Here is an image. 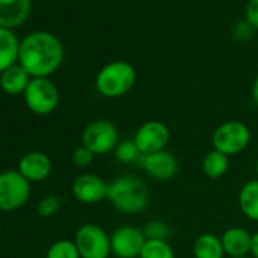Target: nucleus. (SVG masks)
I'll list each match as a JSON object with an SVG mask.
<instances>
[{
  "instance_id": "4be33fe9",
  "label": "nucleus",
  "mask_w": 258,
  "mask_h": 258,
  "mask_svg": "<svg viewBox=\"0 0 258 258\" xmlns=\"http://www.w3.org/2000/svg\"><path fill=\"white\" fill-rule=\"evenodd\" d=\"M46 258H81L75 240L61 238L50 244L46 252Z\"/></svg>"
},
{
  "instance_id": "0eeeda50",
  "label": "nucleus",
  "mask_w": 258,
  "mask_h": 258,
  "mask_svg": "<svg viewBox=\"0 0 258 258\" xmlns=\"http://www.w3.org/2000/svg\"><path fill=\"white\" fill-rule=\"evenodd\" d=\"M23 97L29 111L37 115H49L59 105V91L49 78H32Z\"/></svg>"
},
{
  "instance_id": "423d86ee",
  "label": "nucleus",
  "mask_w": 258,
  "mask_h": 258,
  "mask_svg": "<svg viewBox=\"0 0 258 258\" xmlns=\"http://www.w3.org/2000/svg\"><path fill=\"white\" fill-rule=\"evenodd\" d=\"M82 145L88 148L94 155H106L114 152L120 143L117 126L105 118L93 120L82 131Z\"/></svg>"
},
{
  "instance_id": "c756f323",
  "label": "nucleus",
  "mask_w": 258,
  "mask_h": 258,
  "mask_svg": "<svg viewBox=\"0 0 258 258\" xmlns=\"http://www.w3.org/2000/svg\"><path fill=\"white\" fill-rule=\"evenodd\" d=\"M255 173H256V179H258V160L255 163Z\"/></svg>"
},
{
  "instance_id": "6e6552de",
  "label": "nucleus",
  "mask_w": 258,
  "mask_h": 258,
  "mask_svg": "<svg viewBox=\"0 0 258 258\" xmlns=\"http://www.w3.org/2000/svg\"><path fill=\"white\" fill-rule=\"evenodd\" d=\"M75 243L81 258H109L111 235L96 223L82 225L75 234Z\"/></svg>"
},
{
  "instance_id": "aec40b11",
  "label": "nucleus",
  "mask_w": 258,
  "mask_h": 258,
  "mask_svg": "<svg viewBox=\"0 0 258 258\" xmlns=\"http://www.w3.org/2000/svg\"><path fill=\"white\" fill-rule=\"evenodd\" d=\"M229 169V157L219 152V151H210L204 160H202V172L210 179H219L226 175Z\"/></svg>"
},
{
  "instance_id": "7ed1b4c3",
  "label": "nucleus",
  "mask_w": 258,
  "mask_h": 258,
  "mask_svg": "<svg viewBox=\"0 0 258 258\" xmlns=\"http://www.w3.org/2000/svg\"><path fill=\"white\" fill-rule=\"evenodd\" d=\"M137 81L136 69L126 61H114L100 69L96 76V90L108 99L121 97L133 90Z\"/></svg>"
},
{
  "instance_id": "a878e982",
  "label": "nucleus",
  "mask_w": 258,
  "mask_h": 258,
  "mask_svg": "<svg viewBox=\"0 0 258 258\" xmlns=\"http://www.w3.org/2000/svg\"><path fill=\"white\" fill-rule=\"evenodd\" d=\"M94 157H96V155H94L88 148H85L84 145H81V146H78V148L73 151V154H72V161H73V164L78 166V167H88V166L93 163Z\"/></svg>"
},
{
  "instance_id": "9d476101",
  "label": "nucleus",
  "mask_w": 258,
  "mask_h": 258,
  "mask_svg": "<svg viewBox=\"0 0 258 258\" xmlns=\"http://www.w3.org/2000/svg\"><path fill=\"white\" fill-rule=\"evenodd\" d=\"M133 140L142 155L155 154L167 148L170 142V129L160 120H148L139 126Z\"/></svg>"
},
{
  "instance_id": "2eb2a0df",
  "label": "nucleus",
  "mask_w": 258,
  "mask_h": 258,
  "mask_svg": "<svg viewBox=\"0 0 258 258\" xmlns=\"http://www.w3.org/2000/svg\"><path fill=\"white\" fill-rule=\"evenodd\" d=\"M31 0H0V28L13 29L26 22L31 14Z\"/></svg>"
},
{
  "instance_id": "dca6fc26",
  "label": "nucleus",
  "mask_w": 258,
  "mask_h": 258,
  "mask_svg": "<svg viewBox=\"0 0 258 258\" xmlns=\"http://www.w3.org/2000/svg\"><path fill=\"white\" fill-rule=\"evenodd\" d=\"M32 76L19 62L7 69L0 75V88L10 96L23 94L31 82Z\"/></svg>"
},
{
  "instance_id": "cd10ccee",
  "label": "nucleus",
  "mask_w": 258,
  "mask_h": 258,
  "mask_svg": "<svg viewBox=\"0 0 258 258\" xmlns=\"http://www.w3.org/2000/svg\"><path fill=\"white\" fill-rule=\"evenodd\" d=\"M252 258H258V231L252 234V249H250Z\"/></svg>"
},
{
  "instance_id": "f257e3e1",
  "label": "nucleus",
  "mask_w": 258,
  "mask_h": 258,
  "mask_svg": "<svg viewBox=\"0 0 258 258\" xmlns=\"http://www.w3.org/2000/svg\"><path fill=\"white\" fill-rule=\"evenodd\" d=\"M62 59V43L50 32H32L20 43L19 64L32 78H49L59 69Z\"/></svg>"
},
{
  "instance_id": "b1692460",
  "label": "nucleus",
  "mask_w": 258,
  "mask_h": 258,
  "mask_svg": "<svg viewBox=\"0 0 258 258\" xmlns=\"http://www.w3.org/2000/svg\"><path fill=\"white\" fill-rule=\"evenodd\" d=\"M145 235L148 240H166L169 241V238L172 237V228L169 223H166L164 220L155 219L151 220L145 228Z\"/></svg>"
},
{
  "instance_id": "ddd939ff",
  "label": "nucleus",
  "mask_w": 258,
  "mask_h": 258,
  "mask_svg": "<svg viewBox=\"0 0 258 258\" xmlns=\"http://www.w3.org/2000/svg\"><path fill=\"white\" fill-rule=\"evenodd\" d=\"M31 184L32 182H41L49 178L52 173V161L44 152H29L22 157L19 161L17 169Z\"/></svg>"
},
{
  "instance_id": "f8f14e48",
  "label": "nucleus",
  "mask_w": 258,
  "mask_h": 258,
  "mask_svg": "<svg viewBox=\"0 0 258 258\" xmlns=\"http://www.w3.org/2000/svg\"><path fill=\"white\" fill-rule=\"evenodd\" d=\"M139 166L151 178L157 181H169L175 178L179 170L178 158L167 149L155 152V154H149V155H142Z\"/></svg>"
},
{
  "instance_id": "20e7f679",
  "label": "nucleus",
  "mask_w": 258,
  "mask_h": 258,
  "mask_svg": "<svg viewBox=\"0 0 258 258\" xmlns=\"http://www.w3.org/2000/svg\"><path fill=\"white\" fill-rule=\"evenodd\" d=\"M250 143V129L240 120H228L220 123L211 136L214 151L228 157H234L246 151Z\"/></svg>"
},
{
  "instance_id": "f3484780",
  "label": "nucleus",
  "mask_w": 258,
  "mask_h": 258,
  "mask_svg": "<svg viewBox=\"0 0 258 258\" xmlns=\"http://www.w3.org/2000/svg\"><path fill=\"white\" fill-rule=\"evenodd\" d=\"M20 43L11 29L0 28V75L19 62Z\"/></svg>"
},
{
  "instance_id": "6ab92c4d",
  "label": "nucleus",
  "mask_w": 258,
  "mask_h": 258,
  "mask_svg": "<svg viewBox=\"0 0 258 258\" xmlns=\"http://www.w3.org/2000/svg\"><path fill=\"white\" fill-rule=\"evenodd\" d=\"M238 208L246 219L252 222H258V179L256 178L241 185L238 191Z\"/></svg>"
},
{
  "instance_id": "7c9ffc66",
  "label": "nucleus",
  "mask_w": 258,
  "mask_h": 258,
  "mask_svg": "<svg viewBox=\"0 0 258 258\" xmlns=\"http://www.w3.org/2000/svg\"><path fill=\"white\" fill-rule=\"evenodd\" d=\"M228 258H252V256H228Z\"/></svg>"
},
{
  "instance_id": "39448f33",
  "label": "nucleus",
  "mask_w": 258,
  "mask_h": 258,
  "mask_svg": "<svg viewBox=\"0 0 258 258\" xmlns=\"http://www.w3.org/2000/svg\"><path fill=\"white\" fill-rule=\"evenodd\" d=\"M31 182L19 170L0 172V211L20 210L31 196Z\"/></svg>"
},
{
  "instance_id": "412c9836",
  "label": "nucleus",
  "mask_w": 258,
  "mask_h": 258,
  "mask_svg": "<svg viewBox=\"0 0 258 258\" xmlns=\"http://www.w3.org/2000/svg\"><path fill=\"white\" fill-rule=\"evenodd\" d=\"M139 258H176L172 244L166 240H146Z\"/></svg>"
},
{
  "instance_id": "c85d7f7f",
  "label": "nucleus",
  "mask_w": 258,
  "mask_h": 258,
  "mask_svg": "<svg viewBox=\"0 0 258 258\" xmlns=\"http://www.w3.org/2000/svg\"><path fill=\"white\" fill-rule=\"evenodd\" d=\"M252 102L258 106V76L255 78L252 84Z\"/></svg>"
},
{
  "instance_id": "1a4fd4ad",
  "label": "nucleus",
  "mask_w": 258,
  "mask_h": 258,
  "mask_svg": "<svg viewBox=\"0 0 258 258\" xmlns=\"http://www.w3.org/2000/svg\"><path fill=\"white\" fill-rule=\"evenodd\" d=\"M146 240L142 228L120 225L111 232V252L115 258H139Z\"/></svg>"
},
{
  "instance_id": "bb28decb",
  "label": "nucleus",
  "mask_w": 258,
  "mask_h": 258,
  "mask_svg": "<svg viewBox=\"0 0 258 258\" xmlns=\"http://www.w3.org/2000/svg\"><path fill=\"white\" fill-rule=\"evenodd\" d=\"M246 20L249 25L258 29V0H250L246 8Z\"/></svg>"
},
{
  "instance_id": "a211bd4d",
  "label": "nucleus",
  "mask_w": 258,
  "mask_h": 258,
  "mask_svg": "<svg viewBox=\"0 0 258 258\" xmlns=\"http://www.w3.org/2000/svg\"><path fill=\"white\" fill-rule=\"evenodd\" d=\"M195 258H225V249L219 235L213 232H204L196 237L193 243Z\"/></svg>"
},
{
  "instance_id": "9b49d317",
  "label": "nucleus",
  "mask_w": 258,
  "mask_h": 258,
  "mask_svg": "<svg viewBox=\"0 0 258 258\" xmlns=\"http://www.w3.org/2000/svg\"><path fill=\"white\" fill-rule=\"evenodd\" d=\"M73 196L85 205H94L106 199L108 182L94 173H81L72 184Z\"/></svg>"
},
{
  "instance_id": "f03ea898",
  "label": "nucleus",
  "mask_w": 258,
  "mask_h": 258,
  "mask_svg": "<svg viewBox=\"0 0 258 258\" xmlns=\"http://www.w3.org/2000/svg\"><path fill=\"white\" fill-rule=\"evenodd\" d=\"M106 201L118 211L127 216L142 214L151 202L148 184L136 175H121L108 182Z\"/></svg>"
},
{
  "instance_id": "4468645a",
  "label": "nucleus",
  "mask_w": 258,
  "mask_h": 258,
  "mask_svg": "<svg viewBox=\"0 0 258 258\" xmlns=\"http://www.w3.org/2000/svg\"><path fill=\"white\" fill-rule=\"evenodd\" d=\"M226 256H247L252 249V234L241 226H231L220 235Z\"/></svg>"
},
{
  "instance_id": "5701e85b",
  "label": "nucleus",
  "mask_w": 258,
  "mask_h": 258,
  "mask_svg": "<svg viewBox=\"0 0 258 258\" xmlns=\"http://www.w3.org/2000/svg\"><path fill=\"white\" fill-rule=\"evenodd\" d=\"M114 157L121 164H139L142 154L136 146L134 140H123L117 145L114 151Z\"/></svg>"
},
{
  "instance_id": "393cba45",
  "label": "nucleus",
  "mask_w": 258,
  "mask_h": 258,
  "mask_svg": "<svg viewBox=\"0 0 258 258\" xmlns=\"http://www.w3.org/2000/svg\"><path fill=\"white\" fill-rule=\"evenodd\" d=\"M59 208H61V199L55 195H49L38 202L37 213L41 217H52L59 211Z\"/></svg>"
}]
</instances>
